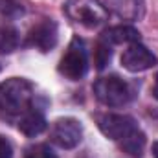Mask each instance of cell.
I'll list each match as a JSON object with an SVG mask.
<instances>
[{
	"instance_id": "obj_13",
	"label": "cell",
	"mask_w": 158,
	"mask_h": 158,
	"mask_svg": "<svg viewBox=\"0 0 158 158\" xmlns=\"http://www.w3.org/2000/svg\"><path fill=\"white\" fill-rule=\"evenodd\" d=\"M20 46V33L15 26L11 24H2L0 26V53L7 55L13 53Z\"/></svg>"
},
{
	"instance_id": "obj_7",
	"label": "cell",
	"mask_w": 158,
	"mask_h": 158,
	"mask_svg": "<svg viewBox=\"0 0 158 158\" xmlns=\"http://www.w3.org/2000/svg\"><path fill=\"white\" fill-rule=\"evenodd\" d=\"M121 66L132 74H138V72H145L153 66L158 64V57L142 42H132V44H127V48L123 50L121 53Z\"/></svg>"
},
{
	"instance_id": "obj_15",
	"label": "cell",
	"mask_w": 158,
	"mask_h": 158,
	"mask_svg": "<svg viewBox=\"0 0 158 158\" xmlns=\"http://www.w3.org/2000/svg\"><path fill=\"white\" fill-rule=\"evenodd\" d=\"M112 57V44L107 42L103 37H99L98 44H96V50H94V63H96V68L98 70H103L109 61Z\"/></svg>"
},
{
	"instance_id": "obj_21",
	"label": "cell",
	"mask_w": 158,
	"mask_h": 158,
	"mask_svg": "<svg viewBox=\"0 0 158 158\" xmlns=\"http://www.w3.org/2000/svg\"><path fill=\"white\" fill-rule=\"evenodd\" d=\"M0 70H2V66H0Z\"/></svg>"
},
{
	"instance_id": "obj_5",
	"label": "cell",
	"mask_w": 158,
	"mask_h": 158,
	"mask_svg": "<svg viewBox=\"0 0 158 158\" xmlns=\"http://www.w3.org/2000/svg\"><path fill=\"white\" fill-rule=\"evenodd\" d=\"M98 127L101 134L116 143H121L125 138H129L134 131H138L136 119L129 114H116V112H105L98 116Z\"/></svg>"
},
{
	"instance_id": "obj_18",
	"label": "cell",
	"mask_w": 158,
	"mask_h": 158,
	"mask_svg": "<svg viewBox=\"0 0 158 158\" xmlns=\"http://www.w3.org/2000/svg\"><path fill=\"white\" fill-rule=\"evenodd\" d=\"M151 92H153V98L158 101V74L155 76V81H153V88H151Z\"/></svg>"
},
{
	"instance_id": "obj_19",
	"label": "cell",
	"mask_w": 158,
	"mask_h": 158,
	"mask_svg": "<svg viewBox=\"0 0 158 158\" xmlns=\"http://www.w3.org/2000/svg\"><path fill=\"white\" fill-rule=\"evenodd\" d=\"M151 151H153V156L158 158V140L155 142V143H153V149H151Z\"/></svg>"
},
{
	"instance_id": "obj_10",
	"label": "cell",
	"mask_w": 158,
	"mask_h": 158,
	"mask_svg": "<svg viewBox=\"0 0 158 158\" xmlns=\"http://www.w3.org/2000/svg\"><path fill=\"white\" fill-rule=\"evenodd\" d=\"M103 6L110 11H114L123 20H140L145 13L143 0H103Z\"/></svg>"
},
{
	"instance_id": "obj_20",
	"label": "cell",
	"mask_w": 158,
	"mask_h": 158,
	"mask_svg": "<svg viewBox=\"0 0 158 158\" xmlns=\"http://www.w3.org/2000/svg\"><path fill=\"white\" fill-rule=\"evenodd\" d=\"M79 158H90V156H88V155H81Z\"/></svg>"
},
{
	"instance_id": "obj_16",
	"label": "cell",
	"mask_w": 158,
	"mask_h": 158,
	"mask_svg": "<svg viewBox=\"0 0 158 158\" xmlns=\"http://www.w3.org/2000/svg\"><path fill=\"white\" fill-rule=\"evenodd\" d=\"M24 158H59V156L52 151L50 145H46V143H35V145H31V147L26 149Z\"/></svg>"
},
{
	"instance_id": "obj_17",
	"label": "cell",
	"mask_w": 158,
	"mask_h": 158,
	"mask_svg": "<svg viewBox=\"0 0 158 158\" xmlns=\"http://www.w3.org/2000/svg\"><path fill=\"white\" fill-rule=\"evenodd\" d=\"M0 158H13V147L7 138L0 134Z\"/></svg>"
},
{
	"instance_id": "obj_11",
	"label": "cell",
	"mask_w": 158,
	"mask_h": 158,
	"mask_svg": "<svg viewBox=\"0 0 158 158\" xmlns=\"http://www.w3.org/2000/svg\"><path fill=\"white\" fill-rule=\"evenodd\" d=\"M101 37L107 42H110L112 46L114 44H132V42H140V31L131 24H118V26L105 30Z\"/></svg>"
},
{
	"instance_id": "obj_2",
	"label": "cell",
	"mask_w": 158,
	"mask_h": 158,
	"mask_svg": "<svg viewBox=\"0 0 158 158\" xmlns=\"http://www.w3.org/2000/svg\"><path fill=\"white\" fill-rule=\"evenodd\" d=\"M64 13L70 20L88 30H96L109 20V9L99 0H68Z\"/></svg>"
},
{
	"instance_id": "obj_1",
	"label": "cell",
	"mask_w": 158,
	"mask_h": 158,
	"mask_svg": "<svg viewBox=\"0 0 158 158\" xmlns=\"http://www.w3.org/2000/svg\"><path fill=\"white\" fill-rule=\"evenodd\" d=\"M35 101V86L26 77H9L0 83V116L19 119Z\"/></svg>"
},
{
	"instance_id": "obj_9",
	"label": "cell",
	"mask_w": 158,
	"mask_h": 158,
	"mask_svg": "<svg viewBox=\"0 0 158 158\" xmlns=\"http://www.w3.org/2000/svg\"><path fill=\"white\" fill-rule=\"evenodd\" d=\"M17 127H19V131H20L24 136L35 138V136H39V134H42V132L46 131L48 121L44 118L42 109H40L39 105H33L28 112H24L20 118L17 119Z\"/></svg>"
},
{
	"instance_id": "obj_4",
	"label": "cell",
	"mask_w": 158,
	"mask_h": 158,
	"mask_svg": "<svg viewBox=\"0 0 158 158\" xmlns=\"http://www.w3.org/2000/svg\"><path fill=\"white\" fill-rule=\"evenodd\" d=\"M59 72L70 81H79L88 72V52L83 39L74 37L59 63Z\"/></svg>"
},
{
	"instance_id": "obj_12",
	"label": "cell",
	"mask_w": 158,
	"mask_h": 158,
	"mask_svg": "<svg viewBox=\"0 0 158 158\" xmlns=\"http://www.w3.org/2000/svg\"><path fill=\"white\" fill-rule=\"evenodd\" d=\"M145 142H147L145 132H143L142 129H138V131H134L129 138H125V140H123L121 143H118V145H119V149H121L127 156L142 158L143 147H145Z\"/></svg>"
},
{
	"instance_id": "obj_3",
	"label": "cell",
	"mask_w": 158,
	"mask_h": 158,
	"mask_svg": "<svg viewBox=\"0 0 158 158\" xmlns=\"http://www.w3.org/2000/svg\"><path fill=\"white\" fill-rule=\"evenodd\" d=\"M92 90H94L96 99L105 107H123L131 103V99L134 98L132 86L119 76L99 77L94 83Z\"/></svg>"
},
{
	"instance_id": "obj_6",
	"label": "cell",
	"mask_w": 158,
	"mask_h": 158,
	"mask_svg": "<svg viewBox=\"0 0 158 158\" xmlns=\"http://www.w3.org/2000/svg\"><path fill=\"white\" fill-rule=\"evenodd\" d=\"M50 140L61 149H76L83 140V125L72 116L59 118L52 123Z\"/></svg>"
},
{
	"instance_id": "obj_14",
	"label": "cell",
	"mask_w": 158,
	"mask_h": 158,
	"mask_svg": "<svg viewBox=\"0 0 158 158\" xmlns=\"http://www.w3.org/2000/svg\"><path fill=\"white\" fill-rule=\"evenodd\" d=\"M26 15V6L20 0H0V19L15 20Z\"/></svg>"
},
{
	"instance_id": "obj_8",
	"label": "cell",
	"mask_w": 158,
	"mask_h": 158,
	"mask_svg": "<svg viewBox=\"0 0 158 158\" xmlns=\"http://www.w3.org/2000/svg\"><path fill=\"white\" fill-rule=\"evenodd\" d=\"M57 37H59L57 24L52 19H42V20H39L28 31V35H26V46H31V48L42 52V53H46L52 48H55Z\"/></svg>"
}]
</instances>
